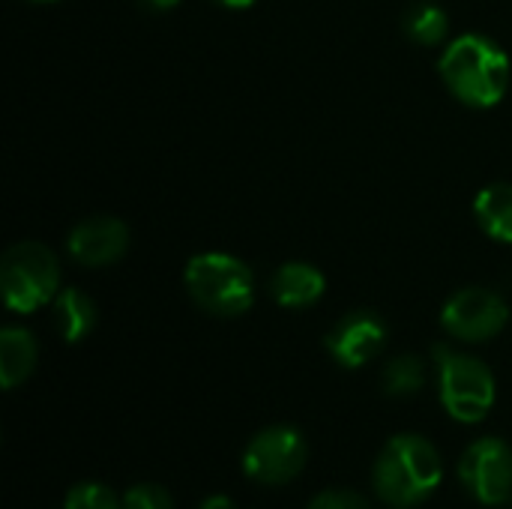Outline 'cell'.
<instances>
[{"label": "cell", "mask_w": 512, "mask_h": 509, "mask_svg": "<svg viewBox=\"0 0 512 509\" xmlns=\"http://www.w3.org/2000/svg\"><path fill=\"white\" fill-rule=\"evenodd\" d=\"M387 342V327L375 312H351L327 333L330 357L345 369L372 363Z\"/></svg>", "instance_id": "9c48e42d"}, {"label": "cell", "mask_w": 512, "mask_h": 509, "mask_svg": "<svg viewBox=\"0 0 512 509\" xmlns=\"http://www.w3.org/2000/svg\"><path fill=\"white\" fill-rule=\"evenodd\" d=\"M186 291L204 312L237 318L249 312L255 300V279L243 261L222 252H204L186 264Z\"/></svg>", "instance_id": "3957f363"}, {"label": "cell", "mask_w": 512, "mask_h": 509, "mask_svg": "<svg viewBox=\"0 0 512 509\" xmlns=\"http://www.w3.org/2000/svg\"><path fill=\"white\" fill-rule=\"evenodd\" d=\"M306 509H372V504L354 489H327L315 495Z\"/></svg>", "instance_id": "d6986e66"}, {"label": "cell", "mask_w": 512, "mask_h": 509, "mask_svg": "<svg viewBox=\"0 0 512 509\" xmlns=\"http://www.w3.org/2000/svg\"><path fill=\"white\" fill-rule=\"evenodd\" d=\"M306 462V438L291 426H270L258 432L243 453V471L258 486H285L303 474Z\"/></svg>", "instance_id": "8992f818"}, {"label": "cell", "mask_w": 512, "mask_h": 509, "mask_svg": "<svg viewBox=\"0 0 512 509\" xmlns=\"http://www.w3.org/2000/svg\"><path fill=\"white\" fill-rule=\"evenodd\" d=\"M270 294L285 309H306L321 300L324 294V276L312 264H282L276 276L270 279Z\"/></svg>", "instance_id": "8fae6325"}, {"label": "cell", "mask_w": 512, "mask_h": 509, "mask_svg": "<svg viewBox=\"0 0 512 509\" xmlns=\"http://www.w3.org/2000/svg\"><path fill=\"white\" fill-rule=\"evenodd\" d=\"M510 321V309L504 297L486 288H465L453 294L441 312V324L453 339L462 342H489Z\"/></svg>", "instance_id": "ba28073f"}, {"label": "cell", "mask_w": 512, "mask_h": 509, "mask_svg": "<svg viewBox=\"0 0 512 509\" xmlns=\"http://www.w3.org/2000/svg\"><path fill=\"white\" fill-rule=\"evenodd\" d=\"M444 480V462L423 435H396L378 453L372 468L375 495L396 509L423 504Z\"/></svg>", "instance_id": "6da1fadb"}, {"label": "cell", "mask_w": 512, "mask_h": 509, "mask_svg": "<svg viewBox=\"0 0 512 509\" xmlns=\"http://www.w3.org/2000/svg\"><path fill=\"white\" fill-rule=\"evenodd\" d=\"M201 509H237V507H234V501H231V498H225V495H210V498L201 504Z\"/></svg>", "instance_id": "ffe728a7"}, {"label": "cell", "mask_w": 512, "mask_h": 509, "mask_svg": "<svg viewBox=\"0 0 512 509\" xmlns=\"http://www.w3.org/2000/svg\"><path fill=\"white\" fill-rule=\"evenodd\" d=\"M441 75L447 87L471 108H492L504 99L510 84L507 51L480 33H465L441 57Z\"/></svg>", "instance_id": "7a4b0ae2"}, {"label": "cell", "mask_w": 512, "mask_h": 509, "mask_svg": "<svg viewBox=\"0 0 512 509\" xmlns=\"http://www.w3.org/2000/svg\"><path fill=\"white\" fill-rule=\"evenodd\" d=\"M54 324L57 333L63 336V342H81L90 336V330L96 327V306L93 300L78 291V288H66L54 297Z\"/></svg>", "instance_id": "4fadbf2b"}, {"label": "cell", "mask_w": 512, "mask_h": 509, "mask_svg": "<svg viewBox=\"0 0 512 509\" xmlns=\"http://www.w3.org/2000/svg\"><path fill=\"white\" fill-rule=\"evenodd\" d=\"M435 363L441 378V402L459 423H480L495 405V378L477 357L459 354L447 345H435Z\"/></svg>", "instance_id": "5b68a950"}, {"label": "cell", "mask_w": 512, "mask_h": 509, "mask_svg": "<svg viewBox=\"0 0 512 509\" xmlns=\"http://www.w3.org/2000/svg\"><path fill=\"white\" fill-rule=\"evenodd\" d=\"M123 509H174V504H171V495L162 486L141 483V486H132L123 495Z\"/></svg>", "instance_id": "ac0fdd59"}, {"label": "cell", "mask_w": 512, "mask_h": 509, "mask_svg": "<svg viewBox=\"0 0 512 509\" xmlns=\"http://www.w3.org/2000/svg\"><path fill=\"white\" fill-rule=\"evenodd\" d=\"M474 216L480 228L498 240L512 243V186L510 183H492L486 186L474 201Z\"/></svg>", "instance_id": "5bb4252c"}, {"label": "cell", "mask_w": 512, "mask_h": 509, "mask_svg": "<svg viewBox=\"0 0 512 509\" xmlns=\"http://www.w3.org/2000/svg\"><path fill=\"white\" fill-rule=\"evenodd\" d=\"M423 384H426V366L414 354L396 357L384 366L381 387L387 396H414L423 390Z\"/></svg>", "instance_id": "2e32d148"}, {"label": "cell", "mask_w": 512, "mask_h": 509, "mask_svg": "<svg viewBox=\"0 0 512 509\" xmlns=\"http://www.w3.org/2000/svg\"><path fill=\"white\" fill-rule=\"evenodd\" d=\"M216 3H222V6H231V9H246V6H252L255 0H216Z\"/></svg>", "instance_id": "44dd1931"}, {"label": "cell", "mask_w": 512, "mask_h": 509, "mask_svg": "<svg viewBox=\"0 0 512 509\" xmlns=\"http://www.w3.org/2000/svg\"><path fill=\"white\" fill-rule=\"evenodd\" d=\"M153 9H171V6H177L180 0H147Z\"/></svg>", "instance_id": "7402d4cb"}, {"label": "cell", "mask_w": 512, "mask_h": 509, "mask_svg": "<svg viewBox=\"0 0 512 509\" xmlns=\"http://www.w3.org/2000/svg\"><path fill=\"white\" fill-rule=\"evenodd\" d=\"M39 360V348L36 339L21 330V327H6L0 333V384L3 390H15L18 384H24Z\"/></svg>", "instance_id": "7c38bea8"}, {"label": "cell", "mask_w": 512, "mask_h": 509, "mask_svg": "<svg viewBox=\"0 0 512 509\" xmlns=\"http://www.w3.org/2000/svg\"><path fill=\"white\" fill-rule=\"evenodd\" d=\"M447 30H450V18L438 3L423 0L405 12V33L420 45H438L447 36Z\"/></svg>", "instance_id": "9a60e30c"}, {"label": "cell", "mask_w": 512, "mask_h": 509, "mask_svg": "<svg viewBox=\"0 0 512 509\" xmlns=\"http://www.w3.org/2000/svg\"><path fill=\"white\" fill-rule=\"evenodd\" d=\"M33 3H54V0H33Z\"/></svg>", "instance_id": "603a6c76"}, {"label": "cell", "mask_w": 512, "mask_h": 509, "mask_svg": "<svg viewBox=\"0 0 512 509\" xmlns=\"http://www.w3.org/2000/svg\"><path fill=\"white\" fill-rule=\"evenodd\" d=\"M63 509H123V501L102 483H78L66 492Z\"/></svg>", "instance_id": "e0dca14e"}, {"label": "cell", "mask_w": 512, "mask_h": 509, "mask_svg": "<svg viewBox=\"0 0 512 509\" xmlns=\"http://www.w3.org/2000/svg\"><path fill=\"white\" fill-rule=\"evenodd\" d=\"M0 288L12 312H36L60 288L57 255L36 240L9 246L0 261Z\"/></svg>", "instance_id": "277c9868"}, {"label": "cell", "mask_w": 512, "mask_h": 509, "mask_svg": "<svg viewBox=\"0 0 512 509\" xmlns=\"http://www.w3.org/2000/svg\"><path fill=\"white\" fill-rule=\"evenodd\" d=\"M129 246V228L111 216H93L72 228L69 255L84 267H108L123 258Z\"/></svg>", "instance_id": "30bf717a"}, {"label": "cell", "mask_w": 512, "mask_h": 509, "mask_svg": "<svg viewBox=\"0 0 512 509\" xmlns=\"http://www.w3.org/2000/svg\"><path fill=\"white\" fill-rule=\"evenodd\" d=\"M462 486L483 507H501L512 498V450L501 438L474 441L459 462Z\"/></svg>", "instance_id": "52a82bcc"}]
</instances>
